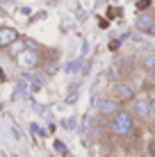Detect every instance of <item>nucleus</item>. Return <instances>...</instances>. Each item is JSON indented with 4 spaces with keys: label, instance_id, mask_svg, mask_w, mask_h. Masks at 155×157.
Listing matches in <instances>:
<instances>
[{
    "label": "nucleus",
    "instance_id": "1",
    "mask_svg": "<svg viewBox=\"0 0 155 157\" xmlns=\"http://www.w3.org/2000/svg\"><path fill=\"white\" fill-rule=\"evenodd\" d=\"M107 130H110L112 137H130L132 130H135V116H132V112L119 109L114 116L110 118Z\"/></svg>",
    "mask_w": 155,
    "mask_h": 157
},
{
    "label": "nucleus",
    "instance_id": "2",
    "mask_svg": "<svg viewBox=\"0 0 155 157\" xmlns=\"http://www.w3.org/2000/svg\"><path fill=\"white\" fill-rule=\"evenodd\" d=\"M14 59H16V64H18L21 71H37V68L41 66V52L28 50V48H25L23 52H18Z\"/></svg>",
    "mask_w": 155,
    "mask_h": 157
},
{
    "label": "nucleus",
    "instance_id": "3",
    "mask_svg": "<svg viewBox=\"0 0 155 157\" xmlns=\"http://www.w3.org/2000/svg\"><path fill=\"white\" fill-rule=\"evenodd\" d=\"M112 91H114V98L119 102H132L137 98V89L132 82H128V80H119V82H114L112 86Z\"/></svg>",
    "mask_w": 155,
    "mask_h": 157
},
{
    "label": "nucleus",
    "instance_id": "4",
    "mask_svg": "<svg viewBox=\"0 0 155 157\" xmlns=\"http://www.w3.org/2000/svg\"><path fill=\"white\" fill-rule=\"evenodd\" d=\"M132 116L139 118V121H148L151 118V105H148L146 96H137L132 100Z\"/></svg>",
    "mask_w": 155,
    "mask_h": 157
},
{
    "label": "nucleus",
    "instance_id": "5",
    "mask_svg": "<svg viewBox=\"0 0 155 157\" xmlns=\"http://www.w3.org/2000/svg\"><path fill=\"white\" fill-rule=\"evenodd\" d=\"M119 109H121V102L116 100L114 96H112V98L98 100V116H100V118H112Z\"/></svg>",
    "mask_w": 155,
    "mask_h": 157
},
{
    "label": "nucleus",
    "instance_id": "6",
    "mask_svg": "<svg viewBox=\"0 0 155 157\" xmlns=\"http://www.w3.org/2000/svg\"><path fill=\"white\" fill-rule=\"evenodd\" d=\"M18 39V32L9 25H0V50H7L12 43Z\"/></svg>",
    "mask_w": 155,
    "mask_h": 157
},
{
    "label": "nucleus",
    "instance_id": "7",
    "mask_svg": "<svg viewBox=\"0 0 155 157\" xmlns=\"http://www.w3.org/2000/svg\"><path fill=\"white\" fill-rule=\"evenodd\" d=\"M153 21H155V16H153L151 12H146V9H144V12H139V16L135 18V30H137V32H144V34H146Z\"/></svg>",
    "mask_w": 155,
    "mask_h": 157
},
{
    "label": "nucleus",
    "instance_id": "8",
    "mask_svg": "<svg viewBox=\"0 0 155 157\" xmlns=\"http://www.w3.org/2000/svg\"><path fill=\"white\" fill-rule=\"evenodd\" d=\"M23 80H28V82H30L32 91L41 89V86L46 84V75H44V73H37V71H25V73H23Z\"/></svg>",
    "mask_w": 155,
    "mask_h": 157
},
{
    "label": "nucleus",
    "instance_id": "9",
    "mask_svg": "<svg viewBox=\"0 0 155 157\" xmlns=\"http://www.w3.org/2000/svg\"><path fill=\"white\" fill-rule=\"evenodd\" d=\"M139 64H141L144 71H151V68L155 66V52H146V55L139 59Z\"/></svg>",
    "mask_w": 155,
    "mask_h": 157
},
{
    "label": "nucleus",
    "instance_id": "10",
    "mask_svg": "<svg viewBox=\"0 0 155 157\" xmlns=\"http://www.w3.org/2000/svg\"><path fill=\"white\" fill-rule=\"evenodd\" d=\"M7 50L12 52V57H16L18 52H23V50H25V39H21V36H18V39H16V41L12 43V46L7 48Z\"/></svg>",
    "mask_w": 155,
    "mask_h": 157
},
{
    "label": "nucleus",
    "instance_id": "11",
    "mask_svg": "<svg viewBox=\"0 0 155 157\" xmlns=\"http://www.w3.org/2000/svg\"><path fill=\"white\" fill-rule=\"evenodd\" d=\"M55 150H57L60 155H64V157L68 155V148H66V144H64V141H60V139L55 141Z\"/></svg>",
    "mask_w": 155,
    "mask_h": 157
},
{
    "label": "nucleus",
    "instance_id": "12",
    "mask_svg": "<svg viewBox=\"0 0 155 157\" xmlns=\"http://www.w3.org/2000/svg\"><path fill=\"white\" fill-rule=\"evenodd\" d=\"M30 132H34V134H39V137H46V130L39 125V123H30Z\"/></svg>",
    "mask_w": 155,
    "mask_h": 157
},
{
    "label": "nucleus",
    "instance_id": "13",
    "mask_svg": "<svg viewBox=\"0 0 155 157\" xmlns=\"http://www.w3.org/2000/svg\"><path fill=\"white\" fill-rule=\"evenodd\" d=\"M62 128H64V130H76V118H64V121H62Z\"/></svg>",
    "mask_w": 155,
    "mask_h": 157
},
{
    "label": "nucleus",
    "instance_id": "14",
    "mask_svg": "<svg viewBox=\"0 0 155 157\" xmlns=\"http://www.w3.org/2000/svg\"><path fill=\"white\" fill-rule=\"evenodd\" d=\"M80 64H82V59H78V62H71V64H66V73L78 71V68H80Z\"/></svg>",
    "mask_w": 155,
    "mask_h": 157
},
{
    "label": "nucleus",
    "instance_id": "15",
    "mask_svg": "<svg viewBox=\"0 0 155 157\" xmlns=\"http://www.w3.org/2000/svg\"><path fill=\"white\" fill-rule=\"evenodd\" d=\"M137 7H139L141 12H144V9H148V7H151V0H139V2H137Z\"/></svg>",
    "mask_w": 155,
    "mask_h": 157
},
{
    "label": "nucleus",
    "instance_id": "16",
    "mask_svg": "<svg viewBox=\"0 0 155 157\" xmlns=\"http://www.w3.org/2000/svg\"><path fill=\"white\" fill-rule=\"evenodd\" d=\"M146 75H148V84H155V66L151 71H146Z\"/></svg>",
    "mask_w": 155,
    "mask_h": 157
},
{
    "label": "nucleus",
    "instance_id": "17",
    "mask_svg": "<svg viewBox=\"0 0 155 157\" xmlns=\"http://www.w3.org/2000/svg\"><path fill=\"white\" fill-rule=\"evenodd\" d=\"M148 105H151V116L155 118V94L151 96V98H148Z\"/></svg>",
    "mask_w": 155,
    "mask_h": 157
},
{
    "label": "nucleus",
    "instance_id": "18",
    "mask_svg": "<svg viewBox=\"0 0 155 157\" xmlns=\"http://www.w3.org/2000/svg\"><path fill=\"white\" fill-rule=\"evenodd\" d=\"M12 137H14V139H21V132L16 130V125H12Z\"/></svg>",
    "mask_w": 155,
    "mask_h": 157
},
{
    "label": "nucleus",
    "instance_id": "19",
    "mask_svg": "<svg viewBox=\"0 0 155 157\" xmlns=\"http://www.w3.org/2000/svg\"><path fill=\"white\" fill-rule=\"evenodd\" d=\"M146 34H148V36H155V21L151 23V28H148V32H146Z\"/></svg>",
    "mask_w": 155,
    "mask_h": 157
},
{
    "label": "nucleus",
    "instance_id": "20",
    "mask_svg": "<svg viewBox=\"0 0 155 157\" xmlns=\"http://www.w3.org/2000/svg\"><path fill=\"white\" fill-rule=\"evenodd\" d=\"M2 80H5V73H2V68H0V82H2Z\"/></svg>",
    "mask_w": 155,
    "mask_h": 157
},
{
    "label": "nucleus",
    "instance_id": "21",
    "mask_svg": "<svg viewBox=\"0 0 155 157\" xmlns=\"http://www.w3.org/2000/svg\"><path fill=\"white\" fill-rule=\"evenodd\" d=\"M66 157H73V155H71V153H68V155H66Z\"/></svg>",
    "mask_w": 155,
    "mask_h": 157
},
{
    "label": "nucleus",
    "instance_id": "22",
    "mask_svg": "<svg viewBox=\"0 0 155 157\" xmlns=\"http://www.w3.org/2000/svg\"><path fill=\"white\" fill-rule=\"evenodd\" d=\"M50 157H57V155H50Z\"/></svg>",
    "mask_w": 155,
    "mask_h": 157
},
{
    "label": "nucleus",
    "instance_id": "23",
    "mask_svg": "<svg viewBox=\"0 0 155 157\" xmlns=\"http://www.w3.org/2000/svg\"><path fill=\"white\" fill-rule=\"evenodd\" d=\"M153 52H155V50H153Z\"/></svg>",
    "mask_w": 155,
    "mask_h": 157
}]
</instances>
